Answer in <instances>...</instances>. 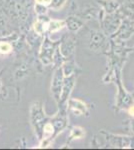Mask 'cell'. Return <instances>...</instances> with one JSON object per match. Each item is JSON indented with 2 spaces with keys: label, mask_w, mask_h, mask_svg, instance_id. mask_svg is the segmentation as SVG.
Wrapping results in <instances>:
<instances>
[{
  "label": "cell",
  "mask_w": 134,
  "mask_h": 150,
  "mask_svg": "<svg viewBox=\"0 0 134 150\" xmlns=\"http://www.w3.org/2000/svg\"><path fill=\"white\" fill-rule=\"evenodd\" d=\"M123 19V15L119 11L112 14H106L101 9L100 15H99V23L101 25L102 31L108 37H111L120 27Z\"/></svg>",
  "instance_id": "cell-1"
},
{
  "label": "cell",
  "mask_w": 134,
  "mask_h": 150,
  "mask_svg": "<svg viewBox=\"0 0 134 150\" xmlns=\"http://www.w3.org/2000/svg\"><path fill=\"white\" fill-rule=\"evenodd\" d=\"M29 0H8L5 4V10L13 20L25 22L28 18Z\"/></svg>",
  "instance_id": "cell-2"
},
{
  "label": "cell",
  "mask_w": 134,
  "mask_h": 150,
  "mask_svg": "<svg viewBox=\"0 0 134 150\" xmlns=\"http://www.w3.org/2000/svg\"><path fill=\"white\" fill-rule=\"evenodd\" d=\"M89 49L95 53H107L109 50L108 36L102 30H90Z\"/></svg>",
  "instance_id": "cell-3"
},
{
  "label": "cell",
  "mask_w": 134,
  "mask_h": 150,
  "mask_svg": "<svg viewBox=\"0 0 134 150\" xmlns=\"http://www.w3.org/2000/svg\"><path fill=\"white\" fill-rule=\"evenodd\" d=\"M30 121L32 124L33 128L35 129V132L37 133L38 137L41 139L42 138L43 133V127L47 123V118L43 112L42 105L40 102H34L31 106L30 109Z\"/></svg>",
  "instance_id": "cell-4"
},
{
  "label": "cell",
  "mask_w": 134,
  "mask_h": 150,
  "mask_svg": "<svg viewBox=\"0 0 134 150\" xmlns=\"http://www.w3.org/2000/svg\"><path fill=\"white\" fill-rule=\"evenodd\" d=\"M105 136L108 143L116 148H134V136H123V135L111 134L106 131H101Z\"/></svg>",
  "instance_id": "cell-5"
},
{
  "label": "cell",
  "mask_w": 134,
  "mask_h": 150,
  "mask_svg": "<svg viewBox=\"0 0 134 150\" xmlns=\"http://www.w3.org/2000/svg\"><path fill=\"white\" fill-rule=\"evenodd\" d=\"M64 73H63L62 66L61 67H56V70L53 74L52 81H51V93H52L54 100L56 103H59L60 96L62 92V86L63 81H64Z\"/></svg>",
  "instance_id": "cell-6"
},
{
  "label": "cell",
  "mask_w": 134,
  "mask_h": 150,
  "mask_svg": "<svg viewBox=\"0 0 134 150\" xmlns=\"http://www.w3.org/2000/svg\"><path fill=\"white\" fill-rule=\"evenodd\" d=\"M56 47L57 46H55L54 43L51 42L47 37L44 38L41 44L39 53L40 61L42 62L43 65H49L53 63V55H54Z\"/></svg>",
  "instance_id": "cell-7"
},
{
  "label": "cell",
  "mask_w": 134,
  "mask_h": 150,
  "mask_svg": "<svg viewBox=\"0 0 134 150\" xmlns=\"http://www.w3.org/2000/svg\"><path fill=\"white\" fill-rule=\"evenodd\" d=\"M118 83V92L117 96H116V108L117 111L121 109H127L131 104L134 103V98L130 93H128L125 90V88H123V86L121 85V80L120 78H118L117 80Z\"/></svg>",
  "instance_id": "cell-8"
},
{
  "label": "cell",
  "mask_w": 134,
  "mask_h": 150,
  "mask_svg": "<svg viewBox=\"0 0 134 150\" xmlns=\"http://www.w3.org/2000/svg\"><path fill=\"white\" fill-rule=\"evenodd\" d=\"M134 34V25L131 20L127 18H124L120 27L113 35L111 36V39H115L119 41H126L130 39Z\"/></svg>",
  "instance_id": "cell-9"
},
{
  "label": "cell",
  "mask_w": 134,
  "mask_h": 150,
  "mask_svg": "<svg viewBox=\"0 0 134 150\" xmlns=\"http://www.w3.org/2000/svg\"><path fill=\"white\" fill-rule=\"evenodd\" d=\"M75 79H76V74L64 77V81H63V86H62V92H61V96H60V101H59V103H58L59 108H65L64 105L66 103H68L70 94H71L72 89L75 84Z\"/></svg>",
  "instance_id": "cell-10"
},
{
  "label": "cell",
  "mask_w": 134,
  "mask_h": 150,
  "mask_svg": "<svg viewBox=\"0 0 134 150\" xmlns=\"http://www.w3.org/2000/svg\"><path fill=\"white\" fill-rule=\"evenodd\" d=\"M58 47H59V50L63 55V57L67 60L74 55L75 49H76V41L72 37H65L60 42Z\"/></svg>",
  "instance_id": "cell-11"
},
{
  "label": "cell",
  "mask_w": 134,
  "mask_h": 150,
  "mask_svg": "<svg viewBox=\"0 0 134 150\" xmlns=\"http://www.w3.org/2000/svg\"><path fill=\"white\" fill-rule=\"evenodd\" d=\"M70 111L75 115H89V109L87 104L77 98H71L68 100Z\"/></svg>",
  "instance_id": "cell-12"
},
{
  "label": "cell",
  "mask_w": 134,
  "mask_h": 150,
  "mask_svg": "<svg viewBox=\"0 0 134 150\" xmlns=\"http://www.w3.org/2000/svg\"><path fill=\"white\" fill-rule=\"evenodd\" d=\"M118 11L123 15L124 18L134 20V0H122Z\"/></svg>",
  "instance_id": "cell-13"
},
{
  "label": "cell",
  "mask_w": 134,
  "mask_h": 150,
  "mask_svg": "<svg viewBox=\"0 0 134 150\" xmlns=\"http://www.w3.org/2000/svg\"><path fill=\"white\" fill-rule=\"evenodd\" d=\"M96 1L106 14L115 13L120 7V2L116 0H96Z\"/></svg>",
  "instance_id": "cell-14"
},
{
  "label": "cell",
  "mask_w": 134,
  "mask_h": 150,
  "mask_svg": "<svg viewBox=\"0 0 134 150\" xmlns=\"http://www.w3.org/2000/svg\"><path fill=\"white\" fill-rule=\"evenodd\" d=\"M49 22H50V19L46 15H39L37 18V21L33 25V30L40 35L43 34L46 31H48Z\"/></svg>",
  "instance_id": "cell-15"
},
{
  "label": "cell",
  "mask_w": 134,
  "mask_h": 150,
  "mask_svg": "<svg viewBox=\"0 0 134 150\" xmlns=\"http://www.w3.org/2000/svg\"><path fill=\"white\" fill-rule=\"evenodd\" d=\"M101 9L96 8L95 6H86L80 13V17L84 20H91L96 17H99Z\"/></svg>",
  "instance_id": "cell-16"
},
{
  "label": "cell",
  "mask_w": 134,
  "mask_h": 150,
  "mask_svg": "<svg viewBox=\"0 0 134 150\" xmlns=\"http://www.w3.org/2000/svg\"><path fill=\"white\" fill-rule=\"evenodd\" d=\"M66 22V27L69 29L71 32H77L80 28L83 26V20L79 17H76L74 15H71L65 20Z\"/></svg>",
  "instance_id": "cell-17"
},
{
  "label": "cell",
  "mask_w": 134,
  "mask_h": 150,
  "mask_svg": "<svg viewBox=\"0 0 134 150\" xmlns=\"http://www.w3.org/2000/svg\"><path fill=\"white\" fill-rule=\"evenodd\" d=\"M12 34V30L9 27L6 19L0 14V37H7Z\"/></svg>",
  "instance_id": "cell-18"
},
{
  "label": "cell",
  "mask_w": 134,
  "mask_h": 150,
  "mask_svg": "<svg viewBox=\"0 0 134 150\" xmlns=\"http://www.w3.org/2000/svg\"><path fill=\"white\" fill-rule=\"evenodd\" d=\"M28 72H29V64L22 63L15 70V72H14V78L16 80H20V79L24 78L25 76H27Z\"/></svg>",
  "instance_id": "cell-19"
},
{
  "label": "cell",
  "mask_w": 134,
  "mask_h": 150,
  "mask_svg": "<svg viewBox=\"0 0 134 150\" xmlns=\"http://www.w3.org/2000/svg\"><path fill=\"white\" fill-rule=\"evenodd\" d=\"M64 26H66V22L64 20H56V19H52L49 22V27H48V31L49 32H56V31L62 29Z\"/></svg>",
  "instance_id": "cell-20"
},
{
  "label": "cell",
  "mask_w": 134,
  "mask_h": 150,
  "mask_svg": "<svg viewBox=\"0 0 134 150\" xmlns=\"http://www.w3.org/2000/svg\"><path fill=\"white\" fill-rule=\"evenodd\" d=\"M85 136V130L84 128L80 127V126H75L73 127L70 131V140H74V139H81Z\"/></svg>",
  "instance_id": "cell-21"
},
{
  "label": "cell",
  "mask_w": 134,
  "mask_h": 150,
  "mask_svg": "<svg viewBox=\"0 0 134 150\" xmlns=\"http://www.w3.org/2000/svg\"><path fill=\"white\" fill-rule=\"evenodd\" d=\"M75 69H76V67L73 64V62L65 61L64 64L62 65V70H63V73H64L65 77L70 76V75H73V74H76L75 73Z\"/></svg>",
  "instance_id": "cell-22"
},
{
  "label": "cell",
  "mask_w": 134,
  "mask_h": 150,
  "mask_svg": "<svg viewBox=\"0 0 134 150\" xmlns=\"http://www.w3.org/2000/svg\"><path fill=\"white\" fill-rule=\"evenodd\" d=\"M53 134H55V129L53 126L52 122H47L43 127V133H42V138L48 139L52 136Z\"/></svg>",
  "instance_id": "cell-23"
},
{
  "label": "cell",
  "mask_w": 134,
  "mask_h": 150,
  "mask_svg": "<svg viewBox=\"0 0 134 150\" xmlns=\"http://www.w3.org/2000/svg\"><path fill=\"white\" fill-rule=\"evenodd\" d=\"M66 1L67 0H51L48 7L54 11H58L64 7V5L66 4Z\"/></svg>",
  "instance_id": "cell-24"
},
{
  "label": "cell",
  "mask_w": 134,
  "mask_h": 150,
  "mask_svg": "<svg viewBox=\"0 0 134 150\" xmlns=\"http://www.w3.org/2000/svg\"><path fill=\"white\" fill-rule=\"evenodd\" d=\"M12 50H13V46L9 42H6V41H1L0 42V53L1 54H8Z\"/></svg>",
  "instance_id": "cell-25"
},
{
  "label": "cell",
  "mask_w": 134,
  "mask_h": 150,
  "mask_svg": "<svg viewBox=\"0 0 134 150\" xmlns=\"http://www.w3.org/2000/svg\"><path fill=\"white\" fill-rule=\"evenodd\" d=\"M34 9H35V12H36V14H37L38 16H39V15H45L46 12H47V6L42 5V4L35 3V7H34Z\"/></svg>",
  "instance_id": "cell-26"
},
{
  "label": "cell",
  "mask_w": 134,
  "mask_h": 150,
  "mask_svg": "<svg viewBox=\"0 0 134 150\" xmlns=\"http://www.w3.org/2000/svg\"><path fill=\"white\" fill-rule=\"evenodd\" d=\"M51 0H35V3L37 4H42V5H45V6H49Z\"/></svg>",
  "instance_id": "cell-27"
},
{
  "label": "cell",
  "mask_w": 134,
  "mask_h": 150,
  "mask_svg": "<svg viewBox=\"0 0 134 150\" xmlns=\"http://www.w3.org/2000/svg\"><path fill=\"white\" fill-rule=\"evenodd\" d=\"M126 110H127L128 114L130 115L132 118H134V103H133V104H131V105L129 106V107H128Z\"/></svg>",
  "instance_id": "cell-28"
},
{
  "label": "cell",
  "mask_w": 134,
  "mask_h": 150,
  "mask_svg": "<svg viewBox=\"0 0 134 150\" xmlns=\"http://www.w3.org/2000/svg\"><path fill=\"white\" fill-rule=\"evenodd\" d=\"M130 130L132 132V134L134 135V118L130 120Z\"/></svg>",
  "instance_id": "cell-29"
},
{
  "label": "cell",
  "mask_w": 134,
  "mask_h": 150,
  "mask_svg": "<svg viewBox=\"0 0 134 150\" xmlns=\"http://www.w3.org/2000/svg\"><path fill=\"white\" fill-rule=\"evenodd\" d=\"M132 22H133V25H134V20H133V21H132Z\"/></svg>",
  "instance_id": "cell-30"
}]
</instances>
